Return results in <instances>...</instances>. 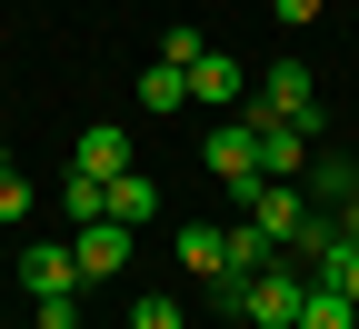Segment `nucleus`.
<instances>
[{
    "label": "nucleus",
    "mask_w": 359,
    "mask_h": 329,
    "mask_svg": "<svg viewBox=\"0 0 359 329\" xmlns=\"http://www.w3.org/2000/svg\"><path fill=\"white\" fill-rule=\"evenodd\" d=\"M299 290H309V279L280 269V260H269V269H230V279H210V300L230 309V319H250V329H290V319H299Z\"/></svg>",
    "instance_id": "nucleus-1"
},
{
    "label": "nucleus",
    "mask_w": 359,
    "mask_h": 329,
    "mask_svg": "<svg viewBox=\"0 0 359 329\" xmlns=\"http://www.w3.org/2000/svg\"><path fill=\"white\" fill-rule=\"evenodd\" d=\"M230 190H240V210H250V229H259L269 250H290V240H299V220H309V200L290 190V180H259V170H250V180H230Z\"/></svg>",
    "instance_id": "nucleus-2"
},
{
    "label": "nucleus",
    "mask_w": 359,
    "mask_h": 329,
    "mask_svg": "<svg viewBox=\"0 0 359 329\" xmlns=\"http://www.w3.org/2000/svg\"><path fill=\"white\" fill-rule=\"evenodd\" d=\"M240 120H309V130H320V100H309V70H299V60H269V70H259V90L240 100Z\"/></svg>",
    "instance_id": "nucleus-3"
},
{
    "label": "nucleus",
    "mask_w": 359,
    "mask_h": 329,
    "mask_svg": "<svg viewBox=\"0 0 359 329\" xmlns=\"http://www.w3.org/2000/svg\"><path fill=\"white\" fill-rule=\"evenodd\" d=\"M70 260H80V290H90V279H120V269H130V229H120V220H80Z\"/></svg>",
    "instance_id": "nucleus-4"
},
{
    "label": "nucleus",
    "mask_w": 359,
    "mask_h": 329,
    "mask_svg": "<svg viewBox=\"0 0 359 329\" xmlns=\"http://www.w3.org/2000/svg\"><path fill=\"white\" fill-rule=\"evenodd\" d=\"M259 140V180H299L309 170V120H250Z\"/></svg>",
    "instance_id": "nucleus-5"
},
{
    "label": "nucleus",
    "mask_w": 359,
    "mask_h": 329,
    "mask_svg": "<svg viewBox=\"0 0 359 329\" xmlns=\"http://www.w3.org/2000/svg\"><path fill=\"white\" fill-rule=\"evenodd\" d=\"M20 290L30 300H50V290H80V260L60 240H20Z\"/></svg>",
    "instance_id": "nucleus-6"
},
{
    "label": "nucleus",
    "mask_w": 359,
    "mask_h": 329,
    "mask_svg": "<svg viewBox=\"0 0 359 329\" xmlns=\"http://www.w3.org/2000/svg\"><path fill=\"white\" fill-rule=\"evenodd\" d=\"M190 100H210V110H230V100H250V70H240L230 51H200V60H190Z\"/></svg>",
    "instance_id": "nucleus-7"
},
{
    "label": "nucleus",
    "mask_w": 359,
    "mask_h": 329,
    "mask_svg": "<svg viewBox=\"0 0 359 329\" xmlns=\"http://www.w3.org/2000/svg\"><path fill=\"white\" fill-rule=\"evenodd\" d=\"M70 170L120 180V170H130V130H120V120H90V130H80V150H70Z\"/></svg>",
    "instance_id": "nucleus-8"
},
{
    "label": "nucleus",
    "mask_w": 359,
    "mask_h": 329,
    "mask_svg": "<svg viewBox=\"0 0 359 329\" xmlns=\"http://www.w3.org/2000/svg\"><path fill=\"white\" fill-rule=\"evenodd\" d=\"M130 100H140V110H150V120H170V110H180V100H190V70H180V60H150V70H140V80H130Z\"/></svg>",
    "instance_id": "nucleus-9"
},
{
    "label": "nucleus",
    "mask_w": 359,
    "mask_h": 329,
    "mask_svg": "<svg viewBox=\"0 0 359 329\" xmlns=\"http://www.w3.org/2000/svg\"><path fill=\"white\" fill-rule=\"evenodd\" d=\"M200 160H210L219 180H250V170H259V140H250V120H219V130H210V150H200Z\"/></svg>",
    "instance_id": "nucleus-10"
},
{
    "label": "nucleus",
    "mask_w": 359,
    "mask_h": 329,
    "mask_svg": "<svg viewBox=\"0 0 359 329\" xmlns=\"http://www.w3.org/2000/svg\"><path fill=\"white\" fill-rule=\"evenodd\" d=\"M110 220H120V229H150V220H160V180H150V170H120V180H110Z\"/></svg>",
    "instance_id": "nucleus-11"
},
{
    "label": "nucleus",
    "mask_w": 359,
    "mask_h": 329,
    "mask_svg": "<svg viewBox=\"0 0 359 329\" xmlns=\"http://www.w3.org/2000/svg\"><path fill=\"white\" fill-rule=\"evenodd\" d=\"M309 279H320V290H349V300H359V240H349V229H330V240L309 250Z\"/></svg>",
    "instance_id": "nucleus-12"
},
{
    "label": "nucleus",
    "mask_w": 359,
    "mask_h": 329,
    "mask_svg": "<svg viewBox=\"0 0 359 329\" xmlns=\"http://www.w3.org/2000/svg\"><path fill=\"white\" fill-rule=\"evenodd\" d=\"M349 190H359V160H309V170H299V200H309V210H339Z\"/></svg>",
    "instance_id": "nucleus-13"
},
{
    "label": "nucleus",
    "mask_w": 359,
    "mask_h": 329,
    "mask_svg": "<svg viewBox=\"0 0 359 329\" xmlns=\"http://www.w3.org/2000/svg\"><path fill=\"white\" fill-rule=\"evenodd\" d=\"M290 329H359V300L349 290H320V279H309V290H299V319Z\"/></svg>",
    "instance_id": "nucleus-14"
},
{
    "label": "nucleus",
    "mask_w": 359,
    "mask_h": 329,
    "mask_svg": "<svg viewBox=\"0 0 359 329\" xmlns=\"http://www.w3.org/2000/svg\"><path fill=\"white\" fill-rule=\"evenodd\" d=\"M180 269L190 279H230V229H180Z\"/></svg>",
    "instance_id": "nucleus-15"
},
{
    "label": "nucleus",
    "mask_w": 359,
    "mask_h": 329,
    "mask_svg": "<svg viewBox=\"0 0 359 329\" xmlns=\"http://www.w3.org/2000/svg\"><path fill=\"white\" fill-rule=\"evenodd\" d=\"M60 210H70V229H80V220H110V180L70 170V180H60Z\"/></svg>",
    "instance_id": "nucleus-16"
},
{
    "label": "nucleus",
    "mask_w": 359,
    "mask_h": 329,
    "mask_svg": "<svg viewBox=\"0 0 359 329\" xmlns=\"http://www.w3.org/2000/svg\"><path fill=\"white\" fill-rule=\"evenodd\" d=\"M230 269H269V240H259V229H250V220L230 229Z\"/></svg>",
    "instance_id": "nucleus-17"
},
{
    "label": "nucleus",
    "mask_w": 359,
    "mask_h": 329,
    "mask_svg": "<svg viewBox=\"0 0 359 329\" xmlns=\"http://www.w3.org/2000/svg\"><path fill=\"white\" fill-rule=\"evenodd\" d=\"M30 319H40V329H80V290H50V300L30 309Z\"/></svg>",
    "instance_id": "nucleus-18"
},
{
    "label": "nucleus",
    "mask_w": 359,
    "mask_h": 329,
    "mask_svg": "<svg viewBox=\"0 0 359 329\" xmlns=\"http://www.w3.org/2000/svg\"><path fill=\"white\" fill-rule=\"evenodd\" d=\"M200 51H210V40H200V30H190V20H170V40H160V60H180V70H190V60H200Z\"/></svg>",
    "instance_id": "nucleus-19"
},
{
    "label": "nucleus",
    "mask_w": 359,
    "mask_h": 329,
    "mask_svg": "<svg viewBox=\"0 0 359 329\" xmlns=\"http://www.w3.org/2000/svg\"><path fill=\"white\" fill-rule=\"evenodd\" d=\"M0 220H30V180H20V160L0 170Z\"/></svg>",
    "instance_id": "nucleus-20"
},
{
    "label": "nucleus",
    "mask_w": 359,
    "mask_h": 329,
    "mask_svg": "<svg viewBox=\"0 0 359 329\" xmlns=\"http://www.w3.org/2000/svg\"><path fill=\"white\" fill-rule=\"evenodd\" d=\"M130 329H180V300H160V290H150L140 309H130Z\"/></svg>",
    "instance_id": "nucleus-21"
},
{
    "label": "nucleus",
    "mask_w": 359,
    "mask_h": 329,
    "mask_svg": "<svg viewBox=\"0 0 359 329\" xmlns=\"http://www.w3.org/2000/svg\"><path fill=\"white\" fill-rule=\"evenodd\" d=\"M269 11H280V20L299 30V20H320V0H269Z\"/></svg>",
    "instance_id": "nucleus-22"
},
{
    "label": "nucleus",
    "mask_w": 359,
    "mask_h": 329,
    "mask_svg": "<svg viewBox=\"0 0 359 329\" xmlns=\"http://www.w3.org/2000/svg\"><path fill=\"white\" fill-rule=\"evenodd\" d=\"M339 229H349V240H359V190H349V200H339Z\"/></svg>",
    "instance_id": "nucleus-23"
},
{
    "label": "nucleus",
    "mask_w": 359,
    "mask_h": 329,
    "mask_svg": "<svg viewBox=\"0 0 359 329\" xmlns=\"http://www.w3.org/2000/svg\"><path fill=\"white\" fill-rule=\"evenodd\" d=\"M0 170H11V140H0Z\"/></svg>",
    "instance_id": "nucleus-24"
}]
</instances>
